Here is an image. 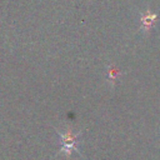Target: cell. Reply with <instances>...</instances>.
Instances as JSON below:
<instances>
[{
  "instance_id": "6da1fadb",
  "label": "cell",
  "mask_w": 160,
  "mask_h": 160,
  "mask_svg": "<svg viewBox=\"0 0 160 160\" xmlns=\"http://www.w3.org/2000/svg\"><path fill=\"white\" fill-rule=\"evenodd\" d=\"M59 138H60V152L65 154L66 158H69L74 151L80 152L79 150V141H80V132L72 134L71 130L66 131H59Z\"/></svg>"
}]
</instances>
